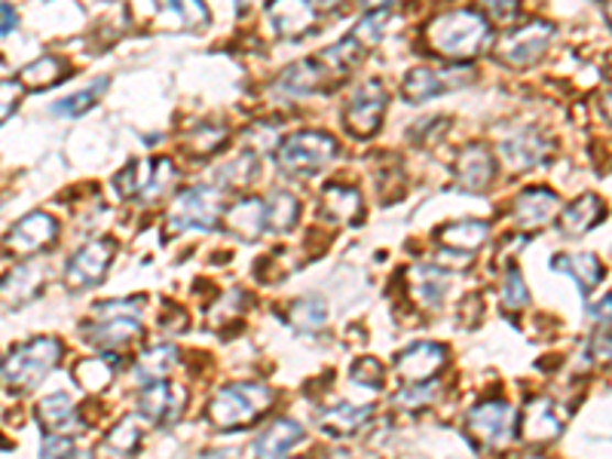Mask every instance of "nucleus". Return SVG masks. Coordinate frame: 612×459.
Masks as SVG:
<instances>
[{
    "mask_svg": "<svg viewBox=\"0 0 612 459\" xmlns=\"http://www.w3.org/2000/svg\"><path fill=\"white\" fill-rule=\"evenodd\" d=\"M493 41L488 15L478 10H453L441 13L426 25V46L435 56L450 58V62H472V58L488 53Z\"/></svg>",
    "mask_w": 612,
    "mask_h": 459,
    "instance_id": "nucleus-1",
    "label": "nucleus"
},
{
    "mask_svg": "<svg viewBox=\"0 0 612 459\" xmlns=\"http://www.w3.org/2000/svg\"><path fill=\"white\" fill-rule=\"evenodd\" d=\"M273 407V390L266 383H227L215 392V398L206 407V419L215 429H249L258 419H264Z\"/></svg>",
    "mask_w": 612,
    "mask_h": 459,
    "instance_id": "nucleus-2",
    "label": "nucleus"
},
{
    "mask_svg": "<svg viewBox=\"0 0 612 459\" xmlns=\"http://www.w3.org/2000/svg\"><path fill=\"white\" fill-rule=\"evenodd\" d=\"M141 306L139 300H105L92 306V316L84 325V340L96 349H117L135 343L141 337Z\"/></svg>",
    "mask_w": 612,
    "mask_h": 459,
    "instance_id": "nucleus-3",
    "label": "nucleus"
},
{
    "mask_svg": "<svg viewBox=\"0 0 612 459\" xmlns=\"http://www.w3.org/2000/svg\"><path fill=\"white\" fill-rule=\"evenodd\" d=\"M62 359V340L56 337H34L25 340L3 359L0 364V380L10 392H31L46 374L53 371Z\"/></svg>",
    "mask_w": 612,
    "mask_h": 459,
    "instance_id": "nucleus-4",
    "label": "nucleus"
},
{
    "mask_svg": "<svg viewBox=\"0 0 612 459\" xmlns=\"http://www.w3.org/2000/svg\"><path fill=\"white\" fill-rule=\"evenodd\" d=\"M337 156V141L328 132H294L276 147L278 172L292 178H309L328 168Z\"/></svg>",
    "mask_w": 612,
    "mask_h": 459,
    "instance_id": "nucleus-5",
    "label": "nucleus"
},
{
    "mask_svg": "<svg viewBox=\"0 0 612 459\" xmlns=\"http://www.w3.org/2000/svg\"><path fill=\"white\" fill-rule=\"evenodd\" d=\"M223 215V194L218 187H187L175 196L172 209L166 215V230L187 233V230H215Z\"/></svg>",
    "mask_w": 612,
    "mask_h": 459,
    "instance_id": "nucleus-6",
    "label": "nucleus"
},
{
    "mask_svg": "<svg viewBox=\"0 0 612 459\" xmlns=\"http://www.w3.org/2000/svg\"><path fill=\"white\" fill-rule=\"evenodd\" d=\"M178 178V168L172 160H132L113 178V187L123 199H141V203H156L168 194V187Z\"/></svg>",
    "mask_w": 612,
    "mask_h": 459,
    "instance_id": "nucleus-7",
    "label": "nucleus"
},
{
    "mask_svg": "<svg viewBox=\"0 0 612 459\" xmlns=\"http://www.w3.org/2000/svg\"><path fill=\"white\" fill-rule=\"evenodd\" d=\"M557 29L545 19H529L515 31H509L496 46V58L509 68H529L548 53V46L555 41Z\"/></svg>",
    "mask_w": 612,
    "mask_h": 459,
    "instance_id": "nucleus-8",
    "label": "nucleus"
},
{
    "mask_svg": "<svg viewBox=\"0 0 612 459\" xmlns=\"http://www.w3.org/2000/svg\"><path fill=\"white\" fill-rule=\"evenodd\" d=\"M466 431L481 450H500L512 441L515 431V407L505 398H488L474 404L466 417Z\"/></svg>",
    "mask_w": 612,
    "mask_h": 459,
    "instance_id": "nucleus-9",
    "label": "nucleus"
},
{
    "mask_svg": "<svg viewBox=\"0 0 612 459\" xmlns=\"http://www.w3.org/2000/svg\"><path fill=\"white\" fill-rule=\"evenodd\" d=\"M474 74L469 65H447V68H414L407 70V77L402 80V96L407 101H429V98L445 96V92H457L466 89L469 84H474Z\"/></svg>",
    "mask_w": 612,
    "mask_h": 459,
    "instance_id": "nucleus-10",
    "label": "nucleus"
},
{
    "mask_svg": "<svg viewBox=\"0 0 612 459\" xmlns=\"http://www.w3.org/2000/svg\"><path fill=\"white\" fill-rule=\"evenodd\" d=\"M117 254V242L113 239H89L86 245L74 251L65 270V285L70 292H84V288H96L105 282L108 270Z\"/></svg>",
    "mask_w": 612,
    "mask_h": 459,
    "instance_id": "nucleus-11",
    "label": "nucleus"
},
{
    "mask_svg": "<svg viewBox=\"0 0 612 459\" xmlns=\"http://www.w3.org/2000/svg\"><path fill=\"white\" fill-rule=\"evenodd\" d=\"M58 237V221L46 211H31L22 221H15L7 237H3V249L19 261H29L34 254L46 251Z\"/></svg>",
    "mask_w": 612,
    "mask_h": 459,
    "instance_id": "nucleus-12",
    "label": "nucleus"
},
{
    "mask_svg": "<svg viewBox=\"0 0 612 459\" xmlns=\"http://www.w3.org/2000/svg\"><path fill=\"white\" fill-rule=\"evenodd\" d=\"M390 96L380 80H368L364 86H359L352 98H349L347 113H343V123H347L349 135L356 139H371L376 135V129L383 125V113H386Z\"/></svg>",
    "mask_w": 612,
    "mask_h": 459,
    "instance_id": "nucleus-13",
    "label": "nucleus"
},
{
    "mask_svg": "<svg viewBox=\"0 0 612 459\" xmlns=\"http://www.w3.org/2000/svg\"><path fill=\"white\" fill-rule=\"evenodd\" d=\"M187 407V390L178 383H166L163 380H147L139 392V414L151 419L153 426H172L182 417Z\"/></svg>",
    "mask_w": 612,
    "mask_h": 459,
    "instance_id": "nucleus-14",
    "label": "nucleus"
},
{
    "mask_svg": "<svg viewBox=\"0 0 612 459\" xmlns=\"http://www.w3.org/2000/svg\"><path fill=\"white\" fill-rule=\"evenodd\" d=\"M496 178V160L490 153L488 144H466L457 153V163H453V182L459 190L466 194H484L490 184Z\"/></svg>",
    "mask_w": 612,
    "mask_h": 459,
    "instance_id": "nucleus-15",
    "label": "nucleus"
},
{
    "mask_svg": "<svg viewBox=\"0 0 612 459\" xmlns=\"http://www.w3.org/2000/svg\"><path fill=\"white\" fill-rule=\"evenodd\" d=\"M447 347L445 343H431V340H419L414 347L395 356V371L404 383H426L435 380L447 368Z\"/></svg>",
    "mask_w": 612,
    "mask_h": 459,
    "instance_id": "nucleus-16",
    "label": "nucleus"
},
{
    "mask_svg": "<svg viewBox=\"0 0 612 459\" xmlns=\"http://www.w3.org/2000/svg\"><path fill=\"white\" fill-rule=\"evenodd\" d=\"M564 423H567V414L560 411V404L551 395H539V398H533L524 407L521 438L529 441V445H548L564 431Z\"/></svg>",
    "mask_w": 612,
    "mask_h": 459,
    "instance_id": "nucleus-17",
    "label": "nucleus"
},
{
    "mask_svg": "<svg viewBox=\"0 0 612 459\" xmlns=\"http://www.w3.org/2000/svg\"><path fill=\"white\" fill-rule=\"evenodd\" d=\"M316 3L313 0H270L266 15L282 41H300L316 25Z\"/></svg>",
    "mask_w": 612,
    "mask_h": 459,
    "instance_id": "nucleus-18",
    "label": "nucleus"
},
{
    "mask_svg": "<svg viewBox=\"0 0 612 459\" xmlns=\"http://www.w3.org/2000/svg\"><path fill=\"white\" fill-rule=\"evenodd\" d=\"M319 215L335 227H349L359 223L364 218V203L362 194L349 184H328L321 190L319 199Z\"/></svg>",
    "mask_w": 612,
    "mask_h": 459,
    "instance_id": "nucleus-19",
    "label": "nucleus"
},
{
    "mask_svg": "<svg viewBox=\"0 0 612 459\" xmlns=\"http://www.w3.org/2000/svg\"><path fill=\"white\" fill-rule=\"evenodd\" d=\"M328 84H335L331 70L325 68L319 58H309V62H297L285 70L278 77L276 89L282 98H306L313 92H321Z\"/></svg>",
    "mask_w": 612,
    "mask_h": 459,
    "instance_id": "nucleus-20",
    "label": "nucleus"
},
{
    "mask_svg": "<svg viewBox=\"0 0 612 459\" xmlns=\"http://www.w3.org/2000/svg\"><path fill=\"white\" fill-rule=\"evenodd\" d=\"M557 206H560V199H557L555 190H548V187H527L524 194L515 199V221L521 230H539L545 223L551 221L557 215Z\"/></svg>",
    "mask_w": 612,
    "mask_h": 459,
    "instance_id": "nucleus-21",
    "label": "nucleus"
},
{
    "mask_svg": "<svg viewBox=\"0 0 612 459\" xmlns=\"http://www.w3.org/2000/svg\"><path fill=\"white\" fill-rule=\"evenodd\" d=\"M548 153H551V141L539 135L536 129H521V132L502 141V160L512 168L536 166Z\"/></svg>",
    "mask_w": 612,
    "mask_h": 459,
    "instance_id": "nucleus-22",
    "label": "nucleus"
},
{
    "mask_svg": "<svg viewBox=\"0 0 612 459\" xmlns=\"http://www.w3.org/2000/svg\"><path fill=\"white\" fill-rule=\"evenodd\" d=\"M603 199L594 194H584L579 196L576 203H570L567 209L560 211V218H557V230L564 233L567 239H576L588 233V230H594L600 221H603Z\"/></svg>",
    "mask_w": 612,
    "mask_h": 459,
    "instance_id": "nucleus-23",
    "label": "nucleus"
},
{
    "mask_svg": "<svg viewBox=\"0 0 612 459\" xmlns=\"http://www.w3.org/2000/svg\"><path fill=\"white\" fill-rule=\"evenodd\" d=\"M374 417V404H337L319 417V429L328 438H349L362 431Z\"/></svg>",
    "mask_w": 612,
    "mask_h": 459,
    "instance_id": "nucleus-24",
    "label": "nucleus"
},
{
    "mask_svg": "<svg viewBox=\"0 0 612 459\" xmlns=\"http://www.w3.org/2000/svg\"><path fill=\"white\" fill-rule=\"evenodd\" d=\"M34 417H37V423H41V429L46 435H70V429L80 426L77 407H74V402H70L65 392L41 398L37 407H34Z\"/></svg>",
    "mask_w": 612,
    "mask_h": 459,
    "instance_id": "nucleus-25",
    "label": "nucleus"
},
{
    "mask_svg": "<svg viewBox=\"0 0 612 459\" xmlns=\"http://www.w3.org/2000/svg\"><path fill=\"white\" fill-rule=\"evenodd\" d=\"M223 215H227V227H230V233L239 239H245V242L258 239L266 230V203L264 199L245 196V199L233 203V206L223 211Z\"/></svg>",
    "mask_w": 612,
    "mask_h": 459,
    "instance_id": "nucleus-26",
    "label": "nucleus"
},
{
    "mask_svg": "<svg viewBox=\"0 0 612 459\" xmlns=\"http://www.w3.org/2000/svg\"><path fill=\"white\" fill-rule=\"evenodd\" d=\"M551 270L555 273H567V276L579 285V292L588 294L594 292L600 285V278H603V264H600L598 254H557L555 261H551Z\"/></svg>",
    "mask_w": 612,
    "mask_h": 459,
    "instance_id": "nucleus-27",
    "label": "nucleus"
},
{
    "mask_svg": "<svg viewBox=\"0 0 612 459\" xmlns=\"http://www.w3.org/2000/svg\"><path fill=\"white\" fill-rule=\"evenodd\" d=\"M43 270L34 264H19L0 278V300L7 306L29 304L34 294L41 292Z\"/></svg>",
    "mask_w": 612,
    "mask_h": 459,
    "instance_id": "nucleus-28",
    "label": "nucleus"
},
{
    "mask_svg": "<svg viewBox=\"0 0 612 459\" xmlns=\"http://www.w3.org/2000/svg\"><path fill=\"white\" fill-rule=\"evenodd\" d=\"M304 435L306 431L300 423H294V419H276V423L251 445V453H254V457H282V453H288L292 447L300 445Z\"/></svg>",
    "mask_w": 612,
    "mask_h": 459,
    "instance_id": "nucleus-29",
    "label": "nucleus"
},
{
    "mask_svg": "<svg viewBox=\"0 0 612 459\" xmlns=\"http://www.w3.org/2000/svg\"><path fill=\"white\" fill-rule=\"evenodd\" d=\"M438 242H441V249H453V251H478L484 242H488L490 237V223L488 221H474V218H469V221H453L447 223V227H441L438 233Z\"/></svg>",
    "mask_w": 612,
    "mask_h": 459,
    "instance_id": "nucleus-30",
    "label": "nucleus"
},
{
    "mask_svg": "<svg viewBox=\"0 0 612 459\" xmlns=\"http://www.w3.org/2000/svg\"><path fill=\"white\" fill-rule=\"evenodd\" d=\"M411 297L423 309H438L447 294V278L441 276L438 266H414L411 273Z\"/></svg>",
    "mask_w": 612,
    "mask_h": 459,
    "instance_id": "nucleus-31",
    "label": "nucleus"
},
{
    "mask_svg": "<svg viewBox=\"0 0 612 459\" xmlns=\"http://www.w3.org/2000/svg\"><path fill=\"white\" fill-rule=\"evenodd\" d=\"M68 77V68H65V62L56 56H43L37 62H31L25 68L19 70V84L25 92H41V89H50V86H56L58 80H65Z\"/></svg>",
    "mask_w": 612,
    "mask_h": 459,
    "instance_id": "nucleus-32",
    "label": "nucleus"
},
{
    "mask_svg": "<svg viewBox=\"0 0 612 459\" xmlns=\"http://www.w3.org/2000/svg\"><path fill=\"white\" fill-rule=\"evenodd\" d=\"M113 371H117V356H113L111 349H105L96 359L77 362L74 376H77V383H80L86 392H105L113 383Z\"/></svg>",
    "mask_w": 612,
    "mask_h": 459,
    "instance_id": "nucleus-33",
    "label": "nucleus"
},
{
    "mask_svg": "<svg viewBox=\"0 0 612 459\" xmlns=\"http://www.w3.org/2000/svg\"><path fill=\"white\" fill-rule=\"evenodd\" d=\"M141 447V426L135 417H123L120 423H113L111 431L101 438L98 445V453L101 457H132Z\"/></svg>",
    "mask_w": 612,
    "mask_h": 459,
    "instance_id": "nucleus-34",
    "label": "nucleus"
},
{
    "mask_svg": "<svg viewBox=\"0 0 612 459\" xmlns=\"http://www.w3.org/2000/svg\"><path fill=\"white\" fill-rule=\"evenodd\" d=\"M266 203V230L270 233H288L294 230V223L300 218V203L294 199L288 190H276V194L264 199Z\"/></svg>",
    "mask_w": 612,
    "mask_h": 459,
    "instance_id": "nucleus-35",
    "label": "nucleus"
},
{
    "mask_svg": "<svg viewBox=\"0 0 612 459\" xmlns=\"http://www.w3.org/2000/svg\"><path fill=\"white\" fill-rule=\"evenodd\" d=\"M285 319L292 325L297 335H313L319 331L321 325L328 321V313H325V300L321 297H300L288 306Z\"/></svg>",
    "mask_w": 612,
    "mask_h": 459,
    "instance_id": "nucleus-36",
    "label": "nucleus"
},
{
    "mask_svg": "<svg viewBox=\"0 0 612 459\" xmlns=\"http://www.w3.org/2000/svg\"><path fill=\"white\" fill-rule=\"evenodd\" d=\"M111 86V80L108 77H98L96 84L89 86V89H84V92H74V96H65L62 101H56L53 105V113L56 117H68V120H74V117H84L86 111H92L98 105V98L105 96V89Z\"/></svg>",
    "mask_w": 612,
    "mask_h": 459,
    "instance_id": "nucleus-37",
    "label": "nucleus"
},
{
    "mask_svg": "<svg viewBox=\"0 0 612 459\" xmlns=\"http://www.w3.org/2000/svg\"><path fill=\"white\" fill-rule=\"evenodd\" d=\"M227 141V129L215 123H203L199 129H194L187 139H184V153L194 156V160H206L211 153H218Z\"/></svg>",
    "mask_w": 612,
    "mask_h": 459,
    "instance_id": "nucleus-38",
    "label": "nucleus"
},
{
    "mask_svg": "<svg viewBox=\"0 0 612 459\" xmlns=\"http://www.w3.org/2000/svg\"><path fill=\"white\" fill-rule=\"evenodd\" d=\"M178 368V349L175 347H151L139 356V376L141 380H163Z\"/></svg>",
    "mask_w": 612,
    "mask_h": 459,
    "instance_id": "nucleus-39",
    "label": "nucleus"
},
{
    "mask_svg": "<svg viewBox=\"0 0 612 459\" xmlns=\"http://www.w3.org/2000/svg\"><path fill=\"white\" fill-rule=\"evenodd\" d=\"M258 175H261V156L254 151H245L239 153L237 163L221 168V184L223 187H230V190H245V187L254 184Z\"/></svg>",
    "mask_w": 612,
    "mask_h": 459,
    "instance_id": "nucleus-40",
    "label": "nucleus"
},
{
    "mask_svg": "<svg viewBox=\"0 0 612 459\" xmlns=\"http://www.w3.org/2000/svg\"><path fill=\"white\" fill-rule=\"evenodd\" d=\"M242 304H245V294L239 292V288H230V292H223L211 309H206V316H209L211 328H218V331H230L233 328V321L242 319Z\"/></svg>",
    "mask_w": 612,
    "mask_h": 459,
    "instance_id": "nucleus-41",
    "label": "nucleus"
},
{
    "mask_svg": "<svg viewBox=\"0 0 612 459\" xmlns=\"http://www.w3.org/2000/svg\"><path fill=\"white\" fill-rule=\"evenodd\" d=\"M156 7L163 13L175 15L182 29L194 31L209 25V7H206V0H156Z\"/></svg>",
    "mask_w": 612,
    "mask_h": 459,
    "instance_id": "nucleus-42",
    "label": "nucleus"
},
{
    "mask_svg": "<svg viewBox=\"0 0 612 459\" xmlns=\"http://www.w3.org/2000/svg\"><path fill=\"white\" fill-rule=\"evenodd\" d=\"M502 306H505V313H521V309H527L529 304V292H527V282L521 276V270L515 264L505 270V276H502Z\"/></svg>",
    "mask_w": 612,
    "mask_h": 459,
    "instance_id": "nucleus-43",
    "label": "nucleus"
},
{
    "mask_svg": "<svg viewBox=\"0 0 612 459\" xmlns=\"http://www.w3.org/2000/svg\"><path fill=\"white\" fill-rule=\"evenodd\" d=\"M435 395H438V383L435 380H426V383H404L402 390L395 392V407H402V411H423V407H429L435 402Z\"/></svg>",
    "mask_w": 612,
    "mask_h": 459,
    "instance_id": "nucleus-44",
    "label": "nucleus"
},
{
    "mask_svg": "<svg viewBox=\"0 0 612 459\" xmlns=\"http://www.w3.org/2000/svg\"><path fill=\"white\" fill-rule=\"evenodd\" d=\"M349 376H352V383L356 386H364V390H380L383 386V376H386V371H383V364L376 362V359H359V362L349 368Z\"/></svg>",
    "mask_w": 612,
    "mask_h": 459,
    "instance_id": "nucleus-45",
    "label": "nucleus"
},
{
    "mask_svg": "<svg viewBox=\"0 0 612 459\" xmlns=\"http://www.w3.org/2000/svg\"><path fill=\"white\" fill-rule=\"evenodd\" d=\"M22 96H25V89H22L19 80H13V77H3V80H0V123L19 108Z\"/></svg>",
    "mask_w": 612,
    "mask_h": 459,
    "instance_id": "nucleus-46",
    "label": "nucleus"
},
{
    "mask_svg": "<svg viewBox=\"0 0 612 459\" xmlns=\"http://www.w3.org/2000/svg\"><path fill=\"white\" fill-rule=\"evenodd\" d=\"M496 22H515L521 13V0H478Z\"/></svg>",
    "mask_w": 612,
    "mask_h": 459,
    "instance_id": "nucleus-47",
    "label": "nucleus"
},
{
    "mask_svg": "<svg viewBox=\"0 0 612 459\" xmlns=\"http://www.w3.org/2000/svg\"><path fill=\"white\" fill-rule=\"evenodd\" d=\"M43 457H74L77 453V445L70 435H46L41 447Z\"/></svg>",
    "mask_w": 612,
    "mask_h": 459,
    "instance_id": "nucleus-48",
    "label": "nucleus"
},
{
    "mask_svg": "<svg viewBox=\"0 0 612 459\" xmlns=\"http://www.w3.org/2000/svg\"><path fill=\"white\" fill-rule=\"evenodd\" d=\"M184 328H187V313H184L182 306H172L160 316V331H166V335H182Z\"/></svg>",
    "mask_w": 612,
    "mask_h": 459,
    "instance_id": "nucleus-49",
    "label": "nucleus"
},
{
    "mask_svg": "<svg viewBox=\"0 0 612 459\" xmlns=\"http://www.w3.org/2000/svg\"><path fill=\"white\" fill-rule=\"evenodd\" d=\"M15 29H19V13L13 7H0V37L13 34Z\"/></svg>",
    "mask_w": 612,
    "mask_h": 459,
    "instance_id": "nucleus-50",
    "label": "nucleus"
},
{
    "mask_svg": "<svg viewBox=\"0 0 612 459\" xmlns=\"http://www.w3.org/2000/svg\"><path fill=\"white\" fill-rule=\"evenodd\" d=\"M392 3H398V0H362V7H368V10H386Z\"/></svg>",
    "mask_w": 612,
    "mask_h": 459,
    "instance_id": "nucleus-51",
    "label": "nucleus"
},
{
    "mask_svg": "<svg viewBox=\"0 0 612 459\" xmlns=\"http://www.w3.org/2000/svg\"><path fill=\"white\" fill-rule=\"evenodd\" d=\"M313 3H316V10H325V13L331 10V13H335V10L340 7V3H343V0H313Z\"/></svg>",
    "mask_w": 612,
    "mask_h": 459,
    "instance_id": "nucleus-52",
    "label": "nucleus"
}]
</instances>
